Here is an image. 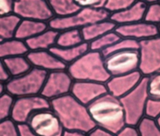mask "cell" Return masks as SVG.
<instances>
[{"label":"cell","instance_id":"obj_17","mask_svg":"<svg viewBox=\"0 0 160 136\" xmlns=\"http://www.w3.org/2000/svg\"><path fill=\"white\" fill-rule=\"evenodd\" d=\"M148 6V4L144 2L138 0L129 8L118 13H112L109 18L117 25H124L141 22L145 19Z\"/></svg>","mask_w":160,"mask_h":136},{"label":"cell","instance_id":"obj_12","mask_svg":"<svg viewBox=\"0 0 160 136\" xmlns=\"http://www.w3.org/2000/svg\"><path fill=\"white\" fill-rule=\"evenodd\" d=\"M73 82V78L67 69L49 72L40 94L52 101L71 93Z\"/></svg>","mask_w":160,"mask_h":136},{"label":"cell","instance_id":"obj_32","mask_svg":"<svg viewBox=\"0 0 160 136\" xmlns=\"http://www.w3.org/2000/svg\"><path fill=\"white\" fill-rule=\"evenodd\" d=\"M148 92L150 98L160 99V72L148 77Z\"/></svg>","mask_w":160,"mask_h":136},{"label":"cell","instance_id":"obj_26","mask_svg":"<svg viewBox=\"0 0 160 136\" xmlns=\"http://www.w3.org/2000/svg\"><path fill=\"white\" fill-rule=\"evenodd\" d=\"M84 43L82 30L79 28H72L60 31L57 38L56 46L60 48H69Z\"/></svg>","mask_w":160,"mask_h":136},{"label":"cell","instance_id":"obj_16","mask_svg":"<svg viewBox=\"0 0 160 136\" xmlns=\"http://www.w3.org/2000/svg\"><path fill=\"white\" fill-rule=\"evenodd\" d=\"M27 58L32 67L44 70L48 73L57 70H65L68 66L56 57L50 50L30 51Z\"/></svg>","mask_w":160,"mask_h":136},{"label":"cell","instance_id":"obj_34","mask_svg":"<svg viewBox=\"0 0 160 136\" xmlns=\"http://www.w3.org/2000/svg\"><path fill=\"white\" fill-rule=\"evenodd\" d=\"M145 21L160 25V2L152 3L148 6Z\"/></svg>","mask_w":160,"mask_h":136},{"label":"cell","instance_id":"obj_4","mask_svg":"<svg viewBox=\"0 0 160 136\" xmlns=\"http://www.w3.org/2000/svg\"><path fill=\"white\" fill-rule=\"evenodd\" d=\"M148 79V77H143L131 92L120 98L124 109L127 125L137 127L140 121L145 117L147 103L149 99Z\"/></svg>","mask_w":160,"mask_h":136},{"label":"cell","instance_id":"obj_39","mask_svg":"<svg viewBox=\"0 0 160 136\" xmlns=\"http://www.w3.org/2000/svg\"><path fill=\"white\" fill-rule=\"evenodd\" d=\"M88 136H116V134L111 133L110 131L96 126L94 128L88 133Z\"/></svg>","mask_w":160,"mask_h":136},{"label":"cell","instance_id":"obj_30","mask_svg":"<svg viewBox=\"0 0 160 136\" xmlns=\"http://www.w3.org/2000/svg\"><path fill=\"white\" fill-rule=\"evenodd\" d=\"M15 99L16 98L8 92L0 95V121L11 118Z\"/></svg>","mask_w":160,"mask_h":136},{"label":"cell","instance_id":"obj_14","mask_svg":"<svg viewBox=\"0 0 160 136\" xmlns=\"http://www.w3.org/2000/svg\"><path fill=\"white\" fill-rule=\"evenodd\" d=\"M115 31L122 38H132L139 42L160 35L159 26L145 20L130 24L118 25Z\"/></svg>","mask_w":160,"mask_h":136},{"label":"cell","instance_id":"obj_6","mask_svg":"<svg viewBox=\"0 0 160 136\" xmlns=\"http://www.w3.org/2000/svg\"><path fill=\"white\" fill-rule=\"evenodd\" d=\"M48 72L34 68L18 77L12 78L6 83L7 92L15 98L38 95L42 92Z\"/></svg>","mask_w":160,"mask_h":136},{"label":"cell","instance_id":"obj_24","mask_svg":"<svg viewBox=\"0 0 160 136\" xmlns=\"http://www.w3.org/2000/svg\"><path fill=\"white\" fill-rule=\"evenodd\" d=\"M22 18L14 13L0 17V41L14 38Z\"/></svg>","mask_w":160,"mask_h":136},{"label":"cell","instance_id":"obj_8","mask_svg":"<svg viewBox=\"0 0 160 136\" xmlns=\"http://www.w3.org/2000/svg\"><path fill=\"white\" fill-rule=\"evenodd\" d=\"M27 123L38 136H62L65 130L52 108L36 112Z\"/></svg>","mask_w":160,"mask_h":136},{"label":"cell","instance_id":"obj_35","mask_svg":"<svg viewBox=\"0 0 160 136\" xmlns=\"http://www.w3.org/2000/svg\"><path fill=\"white\" fill-rule=\"evenodd\" d=\"M160 115V99L150 98L148 99L146 107L145 117L156 119Z\"/></svg>","mask_w":160,"mask_h":136},{"label":"cell","instance_id":"obj_25","mask_svg":"<svg viewBox=\"0 0 160 136\" xmlns=\"http://www.w3.org/2000/svg\"><path fill=\"white\" fill-rule=\"evenodd\" d=\"M54 17L64 18L72 15L80 10V7L74 0H48Z\"/></svg>","mask_w":160,"mask_h":136},{"label":"cell","instance_id":"obj_21","mask_svg":"<svg viewBox=\"0 0 160 136\" xmlns=\"http://www.w3.org/2000/svg\"><path fill=\"white\" fill-rule=\"evenodd\" d=\"M48 28H49L48 23L45 22L22 19L18 28L15 38L26 41L44 32Z\"/></svg>","mask_w":160,"mask_h":136},{"label":"cell","instance_id":"obj_42","mask_svg":"<svg viewBox=\"0 0 160 136\" xmlns=\"http://www.w3.org/2000/svg\"><path fill=\"white\" fill-rule=\"evenodd\" d=\"M62 136H88V133L78 130H64Z\"/></svg>","mask_w":160,"mask_h":136},{"label":"cell","instance_id":"obj_27","mask_svg":"<svg viewBox=\"0 0 160 136\" xmlns=\"http://www.w3.org/2000/svg\"><path fill=\"white\" fill-rule=\"evenodd\" d=\"M121 38L122 37L116 31H112L89 43L90 50L98 51L102 53V51L110 48L111 46L117 43L118 41L121 39Z\"/></svg>","mask_w":160,"mask_h":136},{"label":"cell","instance_id":"obj_11","mask_svg":"<svg viewBox=\"0 0 160 136\" xmlns=\"http://www.w3.org/2000/svg\"><path fill=\"white\" fill-rule=\"evenodd\" d=\"M13 13L22 19L48 23L54 18L48 0H16Z\"/></svg>","mask_w":160,"mask_h":136},{"label":"cell","instance_id":"obj_23","mask_svg":"<svg viewBox=\"0 0 160 136\" xmlns=\"http://www.w3.org/2000/svg\"><path fill=\"white\" fill-rule=\"evenodd\" d=\"M5 67L9 71L12 78L18 77L29 72L32 68V63H30L27 56H18L1 59Z\"/></svg>","mask_w":160,"mask_h":136},{"label":"cell","instance_id":"obj_13","mask_svg":"<svg viewBox=\"0 0 160 136\" xmlns=\"http://www.w3.org/2000/svg\"><path fill=\"white\" fill-rule=\"evenodd\" d=\"M107 93L106 83L92 81L74 80L71 90V94L86 106Z\"/></svg>","mask_w":160,"mask_h":136},{"label":"cell","instance_id":"obj_18","mask_svg":"<svg viewBox=\"0 0 160 136\" xmlns=\"http://www.w3.org/2000/svg\"><path fill=\"white\" fill-rule=\"evenodd\" d=\"M58 33V31L48 28L38 35L26 40V43L30 51L50 50L56 46Z\"/></svg>","mask_w":160,"mask_h":136},{"label":"cell","instance_id":"obj_29","mask_svg":"<svg viewBox=\"0 0 160 136\" xmlns=\"http://www.w3.org/2000/svg\"><path fill=\"white\" fill-rule=\"evenodd\" d=\"M128 49H139V41L132 39V38H121L117 43L111 46L110 48L102 51V54L103 57L108 55L110 53H114L117 51L128 50Z\"/></svg>","mask_w":160,"mask_h":136},{"label":"cell","instance_id":"obj_10","mask_svg":"<svg viewBox=\"0 0 160 136\" xmlns=\"http://www.w3.org/2000/svg\"><path fill=\"white\" fill-rule=\"evenodd\" d=\"M51 108V101L41 94L16 98L11 118L18 124L27 123L36 112Z\"/></svg>","mask_w":160,"mask_h":136},{"label":"cell","instance_id":"obj_5","mask_svg":"<svg viewBox=\"0 0 160 136\" xmlns=\"http://www.w3.org/2000/svg\"><path fill=\"white\" fill-rule=\"evenodd\" d=\"M111 13H108L105 8H80L77 13L72 15L57 18L54 17L48 23L50 28L56 31H63L72 28L82 29L86 26L97 23L99 21L108 19Z\"/></svg>","mask_w":160,"mask_h":136},{"label":"cell","instance_id":"obj_45","mask_svg":"<svg viewBox=\"0 0 160 136\" xmlns=\"http://www.w3.org/2000/svg\"><path fill=\"white\" fill-rule=\"evenodd\" d=\"M159 31H160V25H159Z\"/></svg>","mask_w":160,"mask_h":136},{"label":"cell","instance_id":"obj_31","mask_svg":"<svg viewBox=\"0 0 160 136\" xmlns=\"http://www.w3.org/2000/svg\"><path fill=\"white\" fill-rule=\"evenodd\" d=\"M138 0H107L104 8L111 14L129 8Z\"/></svg>","mask_w":160,"mask_h":136},{"label":"cell","instance_id":"obj_1","mask_svg":"<svg viewBox=\"0 0 160 136\" xmlns=\"http://www.w3.org/2000/svg\"><path fill=\"white\" fill-rule=\"evenodd\" d=\"M51 108L65 130H78L88 133L96 127L88 106L79 102L71 93L51 101Z\"/></svg>","mask_w":160,"mask_h":136},{"label":"cell","instance_id":"obj_44","mask_svg":"<svg viewBox=\"0 0 160 136\" xmlns=\"http://www.w3.org/2000/svg\"><path fill=\"white\" fill-rule=\"evenodd\" d=\"M155 120H156V122H157V123H158V125L160 126V115L158 116V118H156Z\"/></svg>","mask_w":160,"mask_h":136},{"label":"cell","instance_id":"obj_41","mask_svg":"<svg viewBox=\"0 0 160 136\" xmlns=\"http://www.w3.org/2000/svg\"><path fill=\"white\" fill-rule=\"evenodd\" d=\"M12 78L9 71L5 67V65L1 62L0 64V83H8Z\"/></svg>","mask_w":160,"mask_h":136},{"label":"cell","instance_id":"obj_20","mask_svg":"<svg viewBox=\"0 0 160 136\" xmlns=\"http://www.w3.org/2000/svg\"><path fill=\"white\" fill-rule=\"evenodd\" d=\"M89 50V43H86V42L82 43L80 45L74 46V47L60 48L58 46H54L50 49V51L56 57H58L67 66L70 65L71 63L75 62Z\"/></svg>","mask_w":160,"mask_h":136},{"label":"cell","instance_id":"obj_22","mask_svg":"<svg viewBox=\"0 0 160 136\" xmlns=\"http://www.w3.org/2000/svg\"><path fill=\"white\" fill-rule=\"evenodd\" d=\"M30 52L26 41L18 38H11L0 41V57L1 59L18 56H27Z\"/></svg>","mask_w":160,"mask_h":136},{"label":"cell","instance_id":"obj_2","mask_svg":"<svg viewBox=\"0 0 160 136\" xmlns=\"http://www.w3.org/2000/svg\"><path fill=\"white\" fill-rule=\"evenodd\" d=\"M96 126L117 134L127 126L125 112L119 98L108 92L88 106Z\"/></svg>","mask_w":160,"mask_h":136},{"label":"cell","instance_id":"obj_46","mask_svg":"<svg viewBox=\"0 0 160 136\" xmlns=\"http://www.w3.org/2000/svg\"><path fill=\"white\" fill-rule=\"evenodd\" d=\"M159 2H160V1H159Z\"/></svg>","mask_w":160,"mask_h":136},{"label":"cell","instance_id":"obj_7","mask_svg":"<svg viewBox=\"0 0 160 136\" xmlns=\"http://www.w3.org/2000/svg\"><path fill=\"white\" fill-rule=\"evenodd\" d=\"M104 63L111 76L133 73L139 70V51L138 49L117 51L105 56Z\"/></svg>","mask_w":160,"mask_h":136},{"label":"cell","instance_id":"obj_28","mask_svg":"<svg viewBox=\"0 0 160 136\" xmlns=\"http://www.w3.org/2000/svg\"><path fill=\"white\" fill-rule=\"evenodd\" d=\"M140 136H160V126L155 119L144 117L138 124Z\"/></svg>","mask_w":160,"mask_h":136},{"label":"cell","instance_id":"obj_37","mask_svg":"<svg viewBox=\"0 0 160 136\" xmlns=\"http://www.w3.org/2000/svg\"><path fill=\"white\" fill-rule=\"evenodd\" d=\"M16 0H0V16L13 13Z\"/></svg>","mask_w":160,"mask_h":136},{"label":"cell","instance_id":"obj_19","mask_svg":"<svg viewBox=\"0 0 160 136\" xmlns=\"http://www.w3.org/2000/svg\"><path fill=\"white\" fill-rule=\"evenodd\" d=\"M117 26L114 22H112L110 18H108L89 24L82 28L81 30H82L84 42L89 43L95 39L100 38L101 36L114 31Z\"/></svg>","mask_w":160,"mask_h":136},{"label":"cell","instance_id":"obj_15","mask_svg":"<svg viewBox=\"0 0 160 136\" xmlns=\"http://www.w3.org/2000/svg\"><path fill=\"white\" fill-rule=\"evenodd\" d=\"M143 77L139 70L128 74L112 76L106 83L108 92L117 98H122L131 92Z\"/></svg>","mask_w":160,"mask_h":136},{"label":"cell","instance_id":"obj_38","mask_svg":"<svg viewBox=\"0 0 160 136\" xmlns=\"http://www.w3.org/2000/svg\"><path fill=\"white\" fill-rule=\"evenodd\" d=\"M116 136H140V134L137 127L127 125L119 133H118Z\"/></svg>","mask_w":160,"mask_h":136},{"label":"cell","instance_id":"obj_33","mask_svg":"<svg viewBox=\"0 0 160 136\" xmlns=\"http://www.w3.org/2000/svg\"><path fill=\"white\" fill-rule=\"evenodd\" d=\"M0 136H20L18 123L12 118L0 121Z\"/></svg>","mask_w":160,"mask_h":136},{"label":"cell","instance_id":"obj_9","mask_svg":"<svg viewBox=\"0 0 160 136\" xmlns=\"http://www.w3.org/2000/svg\"><path fill=\"white\" fill-rule=\"evenodd\" d=\"M139 71L144 77L160 72V35L139 42Z\"/></svg>","mask_w":160,"mask_h":136},{"label":"cell","instance_id":"obj_3","mask_svg":"<svg viewBox=\"0 0 160 136\" xmlns=\"http://www.w3.org/2000/svg\"><path fill=\"white\" fill-rule=\"evenodd\" d=\"M68 72L75 81H92L107 83L112 76L106 68L101 52L89 50L68 66Z\"/></svg>","mask_w":160,"mask_h":136},{"label":"cell","instance_id":"obj_43","mask_svg":"<svg viewBox=\"0 0 160 136\" xmlns=\"http://www.w3.org/2000/svg\"><path fill=\"white\" fill-rule=\"evenodd\" d=\"M140 1H142V2H144L146 3L147 4H152V3H157V2H159L160 0H140Z\"/></svg>","mask_w":160,"mask_h":136},{"label":"cell","instance_id":"obj_40","mask_svg":"<svg viewBox=\"0 0 160 136\" xmlns=\"http://www.w3.org/2000/svg\"><path fill=\"white\" fill-rule=\"evenodd\" d=\"M18 125L20 136H38L33 132L32 128L28 123H20Z\"/></svg>","mask_w":160,"mask_h":136},{"label":"cell","instance_id":"obj_36","mask_svg":"<svg viewBox=\"0 0 160 136\" xmlns=\"http://www.w3.org/2000/svg\"><path fill=\"white\" fill-rule=\"evenodd\" d=\"M81 8H104L107 0H74Z\"/></svg>","mask_w":160,"mask_h":136}]
</instances>
